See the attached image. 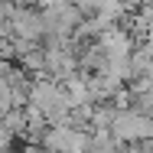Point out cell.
<instances>
[{
	"mask_svg": "<svg viewBox=\"0 0 153 153\" xmlns=\"http://www.w3.org/2000/svg\"><path fill=\"white\" fill-rule=\"evenodd\" d=\"M111 130H114L117 140H140L143 143V140L153 137V121L143 117V114H117Z\"/></svg>",
	"mask_w": 153,
	"mask_h": 153,
	"instance_id": "6da1fadb",
	"label": "cell"
},
{
	"mask_svg": "<svg viewBox=\"0 0 153 153\" xmlns=\"http://www.w3.org/2000/svg\"><path fill=\"white\" fill-rule=\"evenodd\" d=\"M94 153H114V147H117V143H111V137H108V134H101V137H94Z\"/></svg>",
	"mask_w": 153,
	"mask_h": 153,
	"instance_id": "7a4b0ae2",
	"label": "cell"
},
{
	"mask_svg": "<svg viewBox=\"0 0 153 153\" xmlns=\"http://www.w3.org/2000/svg\"><path fill=\"white\" fill-rule=\"evenodd\" d=\"M150 36H153V16H150Z\"/></svg>",
	"mask_w": 153,
	"mask_h": 153,
	"instance_id": "3957f363",
	"label": "cell"
}]
</instances>
